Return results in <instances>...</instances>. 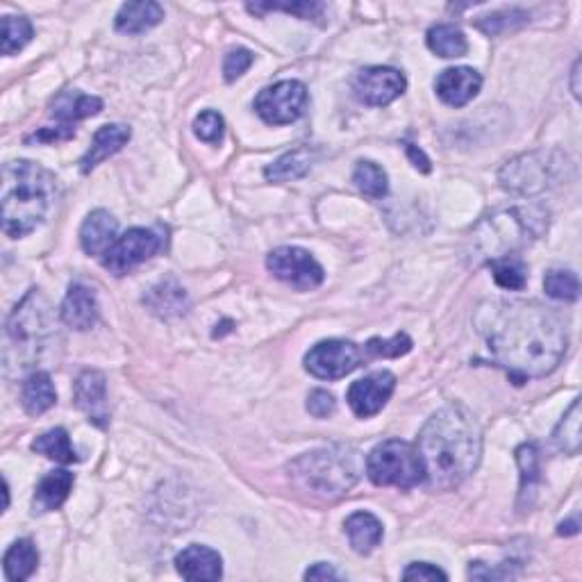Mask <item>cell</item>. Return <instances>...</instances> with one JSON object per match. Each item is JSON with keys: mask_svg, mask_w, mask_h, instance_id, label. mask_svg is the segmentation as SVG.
<instances>
[{"mask_svg": "<svg viewBox=\"0 0 582 582\" xmlns=\"http://www.w3.org/2000/svg\"><path fill=\"white\" fill-rule=\"evenodd\" d=\"M60 314L66 326L73 330L82 332L94 328L98 321V301L94 289L82 285V282H73L66 291Z\"/></svg>", "mask_w": 582, "mask_h": 582, "instance_id": "e0dca14e", "label": "cell"}, {"mask_svg": "<svg viewBox=\"0 0 582 582\" xmlns=\"http://www.w3.org/2000/svg\"><path fill=\"white\" fill-rule=\"evenodd\" d=\"M164 10L153 0H144V3H126L121 5L119 14L114 19V28L121 35H141V32L155 28L162 23Z\"/></svg>", "mask_w": 582, "mask_h": 582, "instance_id": "603a6c76", "label": "cell"}, {"mask_svg": "<svg viewBox=\"0 0 582 582\" xmlns=\"http://www.w3.org/2000/svg\"><path fill=\"white\" fill-rule=\"evenodd\" d=\"M162 246L164 241L157 232L146 228H130L103 255V266L110 273H114V276H126L135 266L160 253Z\"/></svg>", "mask_w": 582, "mask_h": 582, "instance_id": "7c38bea8", "label": "cell"}, {"mask_svg": "<svg viewBox=\"0 0 582 582\" xmlns=\"http://www.w3.org/2000/svg\"><path fill=\"white\" fill-rule=\"evenodd\" d=\"M480 87L482 76L476 69H471V66H453V69L439 73V78L435 80L437 96L451 107H462L471 103L478 96Z\"/></svg>", "mask_w": 582, "mask_h": 582, "instance_id": "2e32d148", "label": "cell"}, {"mask_svg": "<svg viewBox=\"0 0 582 582\" xmlns=\"http://www.w3.org/2000/svg\"><path fill=\"white\" fill-rule=\"evenodd\" d=\"M307 107V89L298 80H282L262 89L255 98V112L269 126H287L303 116Z\"/></svg>", "mask_w": 582, "mask_h": 582, "instance_id": "9c48e42d", "label": "cell"}, {"mask_svg": "<svg viewBox=\"0 0 582 582\" xmlns=\"http://www.w3.org/2000/svg\"><path fill=\"white\" fill-rule=\"evenodd\" d=\"M103 101L98 96L80 94L76 89H64L60 96L51 103V114L57 121L71 123L80 119H89V116L101 114Z\"/></svg>", "mask_w": 582, "mask_h": 582, "instance_id": "cb8c5ba5", "label": "cell"}, {"mask_svg": "<svg viewBox=\"0 0 582 582\" xmlns=\"http://www.w3.org/2000/svg\"><path fill=\"white\" fill-rule=\"evenodd\" d=\"M580 398L571 403L569 412L564 414L562 421L557 423V428L553 432V442L555 446L560 448L562 453L567 455H578L580 451V444H582V437H580Z\"/></svg>", "mask_w": 582, "mask_h": 582, "instance_id": "d6a6232c", "label": "cell"}, {"mask_svg": "<svg viewBox=\"0 0 582 582\" xmlns=\"http://www.w3.org/2000/svg\"><path fill=\"white\" fill-rule=\"evenodd\" d=\"M548 230V210L542 205H519L498 210L482 219L471 235L473 253L492 262L517 255Z\"/></svg>", "mask_w": 582, "mask_h": 582, "instance_id": "277c9868", "label": "cell"}, {"mask_svg": "<svg viewBox=\"0 0 582 582\" xmlns=\"http://www.w3.org/2000/svg\"><path fill=\"white\" fill-rule=\"evenodd\" d=\"M35 35L32 23L26 16H5L3 19V55H14L21 48L28 46V41Z\"/></svg>", "mask_w": 582, "mask_h": 582, "instance_id": "8d00e7d4", "label": "cell"}, {"mask_svg": "<svg viewBox=\"0 0 582 582\" xmlns=\"http://www.w3.org/2000/svg\"><path fill=\"white\" fill-rule=\"evenodd\" d=\"M346 535L355 553L369 555L382 542L385 530L371 512H355L346 519Z\"/></svg>", "mask_w": 582, "mask_h": 582, "instance_id": "484cf974", "label": "cell"}, {"mask_svg": "<svg viewBox=\"0 0 582 582\" xmlns=\"http://www.w3.org/2000/svg\"><path fill=\"white\" fill-rule=\"evenodd\" d=\"M314 160V153L310 148H296V151L285 153L280 157V160L273 162L271 166H266L264 169V178L269 182H291V180H298L303 178L307 171H310Z\"/></svg>", "mask_w": 582, "mask_h": 582, "instance_id": "83f0119b", "label": "cell"}, {"mask_svg": "<svg viewBox=\"0 0 582 582\" xmlns=\"http://www.w3.org/2000/svg\"><path fill=\"white\" fill-rule=\"evenodd\" d=\"M3 230L21 239L46 221L55 201V178L44 166L14 160L3 166Z\"/></svg>", "mask_w": 582, "mask_h": 582, "instance_id": "3957f363", "label": "cell"}, {"mask_svg": "<svg viewBox=\"0 0 582 582\" xmlns=\"http://www.w3.org/2000/svg\"><path fill=\"white\" fill-rule=\"evenodd\" d=\"M412 351V339L405 332H398L392 339H378L373 337L371 342L364 346V353L371 357H401Z\"/></svg>", "mask_w": 582, "mask_h": 582, "instance_id": "f35d334b", "label": "cell"}, {"mask_svg": "<svg viewBox=\"0 0 582 582\" xmlns=\"http://www.w3.org/2000/svg\"><path fill=\"white\" fill-rule=\"evenodd\" d=\"M417 451L426 485L432 492H451L478 469L482 432L473 414L462 405H448L423 426Z\"/></svg>", "mask_w": 582, "mask_h": 582, "instance_id": "7a4b0ae2", "label": "cell"}, {"mask_svg": "<svg viewBox=\"0 0 582 582\" xmlns=\"http://www.w3.org/2000/svg\"><path fill=\"white\" fill-rule=\"evenodd\" d=\"M557 164L560 162H555V153H526L507 162L501 173H498V180H501V187L510 191V194L537 196L555 182Z\"/></svg>", "mask_w": 582, "mask_h": 582, "instance_id": "ba28073f", "label": "cell"}, {"mask_svg": "<svg viewBox=\"0 0 582 582\" xmlns=\"http://www.w3.org/2000/svg\"><path fill=\"white\" fill-rule=\"evenodd\" d=\"M296 487L319 498L337 501L351 492L362 476V457L351 446L335 444L296 457L287 467Z\"/></svg>", "mask_w": 582, "mask_h": 582, "instance_id": "5b68a950", "label": "cell"}, {"mask_svg": "<svg viewBox=\"0 0 582 582\" xmlns=\"http://www.w3.org/2000/svg\"><path fill=\"white\" fill-rule=\"evenodd\" d=\"M253 60L255 57L248 48H235V51L226 55V62H223V78H226V82H235L251 69Z\"/></svg>", "mask_w": 582, "mask_h": 582, "instance_id": "60d3db41", "label": "cell"}, {"mask_svg": "<svg viewBox=\"0 0 582 582\" xmlns=\"http://www.w3.org/2000/svg\"><path fill=\"white\" fill-rule=\"evenodd\" d=\"M517 464L521 471V492L519 507H530L539 482V448L537 444L526 442L517 448Z\"/></svg>", "mask_w": 582, "mask_h": 582, "instance_id": "4dcf8cb0", "label": "cell"}, {"mask_svg": "<svg viewBox=\"0 0 582 582\" xmlns=\"http://www.w3.org/2000/svg\"><path fill=\"white\" fill-rule=\"evenodd\" d=\"M489 269H492L498 287L510 289V291H521L523 287H526L528 269H526V262H523L519 255L498 257V260L489 262Z\"/></svg>", "mask_w": 582, "mask_h": 582, "instance_id": "1f68e13d", "label": "cell"}, {"mask_svg": "<svg viewBox=\"0 0 582 582\" xmlns=\"http://www.w3.org/2000/svg\"><path fill=\"white\" fill-rule=\"evenodd\" d=\"M578 530H580V519L573 517L569 521H562L560 526H557V535L571 537V535H578Z\"/></svg>", "mask_w": 582, "mask_h": 582, "instance_id": "7dc6e473", "label": "cell"}, {"mask_svg": "<svg viewBox=\"0 0 582 582\" xmlns=\"http://www.w3.org/2000/svg\"><path fill=\"white\" fill-rule=\"evenodd\" d=\"M403 580H448L446 573L428 562H412L403 571Z\"/></svg>", "mask_w": 582, "mask_h": 582, "instance_id": "7bdbcfd3", "label": "cell"}, {"mask_svg": "<svg viewBox=\"0 0 582 582\" xmlns=\"http://www.w3.org/2000/svg\"><path fill=\"white\" fill-rule=\"evenodd\" d=\"M39 567V553L37 546L30 542V539H19L10 546V551L5 553L3 569L5 578L10 582H23L28 580L32 573Z\"/></svg>", "mask_w": 582, "mask_h": 582, "instance_id": "4316f807", "label": "cell"}, {"mask_svg": "<svg viewBox=\"0 0 582 582\" xmlns=\"http://www.w3.org/2000/svg\"><path fill=\"white\" fill-rule=\"evenodd\" d=\"M473 323L498 367L521 385L544 378L564 360L569 335L560 314L535 301H485Z\"/></svg>", "mask_w": 582, "mask_h": 582, "instance_id": "6da1fadb", "label": "cell"}, {"mask_svg": "<svg viewBox=\"0 0 582 582\" xmlns=\"http://www.w3.org/2000/svg\"><path fill=\"white\" fill-rule=\"evenodd\" d=\"M364 360V351L346 339H328L321 342L305 355V369L314 378L321 380H339L353 373Z\"/></svg>", "mask_w": 582, "mask_h": 582, "instance_id": "8fae6325", "label": "cell"}, {"mask_svg": "<svg viewBox=\"0 0 582 582\" xmlns=\"http://www.w3.org/2000/svg\"><path fill=\"white\" fill-rule=\"evenodd\" d=\"M176 569L187 580H219L223 576V560L212 548L191 544L178 553Z\"/></svg>", "mask_w": 582, "mask_h": 582, "instance_id": "ac0fdd59", "label": "cell"}, {"mask_svg": "<svg viewBox=\"0 0 582 582\" xmlns=\"http://www.w3.org/2000/svg\"><path fill=\"white\" fill-rule=\"evenodd\" d=\"M544 289L548 296L555 298V301H564V303L578 301V296H580L578 276L573 271H564V269L548 271L544 278Z\"/></svg>", "mask_w": 582, "mask_h": 582, "instance_id": "d590c367", "label": "cell"}, {"mask_svg": "<svg viewBox=\"0 0 582 582\" xmlns=\"http://www.w3.org/2000/svg\"><path fill=\"white\" fill-rule=\"evenodd\" d=\"M32 451L60 464L80 462L76 448L71 446L69 432H66L64 428H53L44 432V435H39L35 442H32Z\"/></svg>", "mask_w": 582, "mask_h": 582, "instance_id": "f546056e", "label": "cell"}, {"mask_svg": "<svg viewBox=\"0 0 582 582\" xmlns=\"http://www.w3.org/2000/svg\"><path fill=\"white\" fill-rule=\"evenodd\" d=\"M119 232V223L107 210L91 212L80 228V244L87 255H105L110 251Z\"/></svg>", "mask_w": 582, "mask_h": 582, "instance_id": "d6986e66", "label": "cell"}, {"mask_svg": "<svg viewBox=\"0 0 582 582\" xmlns=\"http://www.w3.org/2000/svg\"><path fill=\"white\" fill-rule=\"evenodd\" d=\"M223 130H226V123H223V116L219 112L205 110L196 116L194 132L205 144H221Z\"/></svg>", "mask_w": 582, "mask_h": 582, "instance_id": "ab89813d", "label": "cell"}, {"mask_svg": "<svg viewBox=\"0 0 582 582\" xmlns=\"http://www.w3.org/2000/svg\"><path fill=\"white\" fill-rule=\"evenodd\" d=\"M305 580H342V576H339L332 564L317 562L305 571Z\"/></svg>", "mask_w": 582, "mask_h": 582, "instance_id": "f6af8a7d", "label": "cell"}, {"mask_svg": "<svg viewBox=\"0 0 582 582\" xmlns=\"http://www.w3.org/2000/svg\"><path fill=\"white\" fill-rule=\"evenodd\" d=\"M55 401H57V392H55L51 376H48L46 371L30 373L21 389L23 410H26L30 417H39V414L51 410Z\"/></svg>", "mask_w": 582, "mask_h": 582, "instance_id": "d4e9b609", "label": "cell"}, {"mask_svg": "<svg viewBox=\"0 0 582 582\" xmlns=\"http://www.w3.org/2000/svg\"><path fill=\"white\" fill-rule=\"evenodd\" d=\"M337 401L335 396L328 394L326 389H314V392L307 396V412L317 419H326L330 414H335Z\"/></svg>", "mask_w": 582, "mask_h": 582, "instance_id": "b9f144b4", "label": "cell"}, {"mask_svg": "<svg viewBox=\"0 0 582 582\" xmlns=\"http://www.w3.org/2000/svg\"><path fill=\"white\" fill-rule=\"evenodd\" d=\"M144 303L148 310L162 319L171 317H182L189 310V296L187 291L182 289L176 280H162L160 285H155L148 294L144 296Z\"/></svg>", "mask_w": 582, "mask_h": 582, "instance_id": "7402d4cb", "label": "cell"}, {"mask_svg": "<svg viewBox=\"0 0 582 582\" xmlns=\"http://www.w3.org/2000/svg\"><path fill=\"white\" fill-rule=\"evenodd\" d=\"M76 476L66 469L51 471L48 476L41 478L35 492V501H32V510L35 514H46L53 510H60L66 498H69Z\"/></svg>", "mask_w": 582, "mask_h": 582, "instance_id": "44dd1931", "label": "cell"}, {"mask_svg": "<svg viewBox=\"0 0 582 582\" xmlns=\"http://www.w3.org/2000/svg\"><path fill=\"white\" fill-rule=\"evenodd\" d=\"M367 473L378 487L412 489L426 480L417 446L401 439H389L373 448L367 457Z\"/></svg>", "mask_w": 582, "mask_h": 582, "instance_id": "8992f818", "label": "cell"}, {"mask_svg": "<svg viewBox=\"0 0 582 582\" xmlns=\"http://www.w3.org/2000/svg\"><path fill=\"white\" fill-rule=\"evenodd\" d=\"M248 12L264 14V12H287L294 14L303 21H317L326 19V5L317 3V0H296V3H248Z\"/></svg>", "mask_w": 582, "mask_h": 582, "instance_id": "e575fe53", "label": "cell"}, {"mask_svg": "<svg viewBox=\"0 0 582 582\" xmlns=\"http://www.w3.org/2000/svg\"><path fill=\"white\" fill-rule=\"evenodd\" d=\"M353 182L364 196L376 198V201L378 198H385L387 191H389V178H387L385 169H382L380 164L369 162V160L357 162L355 173H353Z\"/></svg>", "mask_w": 582, "mask_h": 582, "instance_id": "836d02e7", "label": "cell"}, {"mask_svg": "<svg viewBox=\"0 0 582 582\" xmlns=\"http://www.w3.org/2000/svg\"><path fill=\"white\" fill-rule=\"evenodd\" d=\"M571 91H573V96L580 98V60H576V64H573V71H571Z\"/></svg>", "mask_w": 582, "mask_h": 582, "instance_id": "c3c4849f", "label": "cell"}, {"mask_svg": "<svg viewBox=\"0 0 582 582\" xmlns=\"http://www.w3.org/2000/svg\"><path fill=\"white\" fill-rule=\"evenodd\" d=\"M73 401L78 410L87 414L89 423L98 428H107L110 423V407H107V382L101 371H82L76 387H73Z\"/></svg>", "mask_w": 582, "mask_h": 582, "instance_id": "9a60e30c", "label": "cell"}, {"mask_svg": "<svg viewBox=\"0 0 582 582\" xmlns=\"http://www.w3.org/2000/svg\"><path fill=\"white\" fill-rule=\"evenodd\" d=\"M428 48L439 57L455 60V57L467 55L469 44L460 28L451 26V23H439V26L428 30Z\"/></svg>", "mask_w": 582, "mask_h": 582, "instance_id": "f1b7e54d", "label": "cell"}, {"mask_svg": "<svg viewBox=\"0 0 582 582\" xmlns=\"http://www.w3.org/2000/svg\"><path fill=\"white\" fill-rule=\"evenodd\" d=\"M405 148H407V155H410V160L414 162V166H417V169H421L423 173H428L430 171V160L426 155H423V151H419V148L412 146V144H407Z\"/></svg>", "mask_w": 582, "mask_h": 582, "instance_id": "bcb514c9", "label": "cell"}, {"mask_svg": "<svg viewBox=\"0 0 582 582\" xmlns=\"http://www.w3.org/2000/svg\"><path fill=\"white\" fill-rule=\"evenodd\" d=\"M53 332L55 323L51 319V307L39 294V289H30L28 296L14 307L10 319H7L10 346L21 348L23 353H35L39 346H44L53 337Z\"/></svg>", "mask_w": 582, "mask_h": 582, "instance_id": "52a82bcc", "label": "cell"}, {"mask_svg": "<svg viewBox=\"0 0 582 582\" xmlns=\"http://www.w3.org/2000/svg\"><path fill=\"white\" fill-rule=\"evenodd\" d=\"M405 87V76L401 71L392 69V66H371V69H364L355 78V96L364 105L371 107H385L394 103L398 96H403Z\"/></svg>", "mask_w": 582, "mask_h": 582, "instance_id": "4fadbf2b", "label": "cell"}, {"mask_svg": "<svg viewBox=\"0 0 582 582\" xmlns=\"http://www.w3.org/2000/svg\"><path fill=\"white\" fill-rule=\"evenodd\" d=\"M396 389V376L389 371H376L371 376H364L362 380H357L348 389L346 401L351 405V410L355 412V417L369 419L376 417V414L387 405L389 398H392Z\"/></svg>", "mask_w": 582, "mask_h": 582, "instance_id": "5bb4252c", "label": "cell"}, {"mask_svg": "<svg viewBox=\"0 0 582 582\" xmlns=\"http://www.w3.org/2000/svg\"><path fill=\"white\" fill-rule=\"evenodd\" d=\"M132 137V132L128 126H119V123H112V126H103L96 132L94 139H91L89 151L80 160V171L91 173L98 164H103L107 157H112L121 151L123 146L128 144Z\"/></svg>", "mask_w": 582, "mask_h": 582, "instance_id": "ffe728a7", "label": "cell"}, {"mask_svg": "<svg viewBox=\"0 0 582 582\" xmlns=\"http://www.w3.org/2000/svg\"><path fill=\"white\" fill-rule=\"evenodd\" d=\"M266 269L278 280L301 291L317 289L326 278L323 266L314 260L312 253L298 246H280L276 251H271L266 257Z\"/></svg>", "mask_w": 582, "mask_h": 582, "instance_id": "30bf717a", "label": "cell"}, {"mask_svg": "<svg viewBox=\"0 0 582 582\" xmlns=\"http://www.w3.org/2000/svg\"><path fill=\"white\" fill-rule=\"evenodd\" d=\"M76 137V130L71 126H57V128H41L26 137V144H44V141H66Z\"/></svg>", "mask_w": 582, "mask_h": 582, "instance_id": "ee69618b", "label": "cell"}, {"mask_svg": "<svg viewBox=\"0 0 582 582\" xmlns=\"http://www.w3.org/2000/svg\"><path fill=\"white\" fill-rule=\"evenodd\" d=\"M526 23H528L526 12L505 10V12H496L492 16H485V19L478 21V30H482L489 37H496V35H505V32L526 26Z\"/></svg>", "mask_w": 582, "mask_h": 582, "instance_id": "74e56055", "label": "cell"}]
</instances>
